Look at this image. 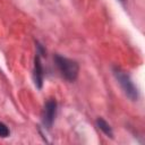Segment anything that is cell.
I'll list each match as a JSON object with an SVG mask.
<instances>
[{"label": "cell", "instance_id": "cell-7", "mask_svg": "<svg viewBox=\"0 0 145 145\" xmlns=\"http://www.w3.org/2000/svg\"><path fill=\"white\" fill-rule=\"evenodd\" d=\"M119 1H121V2H123V1H125V0H119Z\"/></svg>", "mask_w": 145, "mask_h": 145}, {"label": "cell", "instance_id": "cell-1", "mask_svg": "<svg viewBox=\"0 0 145 145\" xmlns=\"http://www.w3.org/2000/svg\"><path fill=\"white\" fill-rule=\"evenodd\" d=\"M53 59H54L58 70L62 75V77L65 79H67L68 82H75L76 78L78 77V72H79L78 63L75 60L65 58L59 54H56Z\"/></svg>", "mask_w": 145, "mask_h": 145}, {"label": "cell", "instance_id": "cell-2", "mask_svg": "<svg viewBox=\"0 0 145 145\" xmlns=\"http://www.w3.org/2000/svg\"><path fill=\"white\" fill-rule=\"evenodd\" d=\"M113 74H114L120 87L122 88L123 93L131 101H136L138 99V91H137V87L135 86V84L133 83V80L130 79V77L118 67H113Z\"/></svg>", "mask_w": 145, "mask_h": 145}, {"label": "cell", "instance_id": "cell-3", "mask_svg": "<svg viewBox=\"0 0 145 145\" xmlns=\"http://www.w3.org/2000/svg\"><path fill=\"white\" fill-rule=\"evenodd\" d=\"M56 113H57V102L54 99H50L45 102L42 111V122L45 128L50 129L52 127L56 118Z\"/></svg>", "mask_w": 145, "mask_h": 145}, {"label": "cell", "instance_id": "cell-4", "mask_svg": "<svg viewBox=\"0 0 145 145\" xmlns=\"http://www.w3.org/2000/svg\"><path fill=\"white\" fill-rule=\"evenodd\" d=\"M34 80H35V85L39 88H41L43 84V67H42L39 53L36 54L34 60Z\"/></svg>", "mask_w": 145, "mask_h": 145}, {"label": "cell", "instance_id": "cell-6", "mask_svg": "<svg viewBox=\"0 0 145 145\" xmlns=\"http://www.w3.org/2000/svg\"><path fill=\"white\" fill-rule=\"evenodd\" d=\"M0 136L1 137H8L9 136V128L3 122H0Z\"/></svg>", "mask_w": 145, "mask_h": 145}, {"label": "cell", "instance_id": "cell-5", "mask_svg": "<svg viewBox=\"0 0 145 145\" xmlns=\"http://www.w3.org/2000/svg\"><path fill=\"white\" fill-rule=\"evenodd\" d=\"M96 126L110 138H113V131H112V128L110 127V125L103 119V118H97L96 119Z\"/></svg>", "mask_w": 145, "mask_h": 145}]
</instances>
